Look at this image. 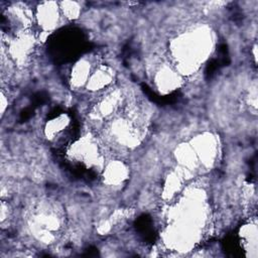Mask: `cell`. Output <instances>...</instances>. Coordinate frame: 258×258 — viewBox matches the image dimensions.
I'll list each match as a JSON object with an SVG mask.
<instances>
[{"mask_svg": "<svg viewBox=\"0 0 258 258\" xmlns=\"http://www.w3.org/2000/svg\"><path fill=\"white\" fill-rule=\"evenodd\" d=\"M57 11L55 7H50L49 4L47 6L41 7L38 9V21L41 26L45 29H50L57 22Z\"/></svg>", "mask_w": 258, "mask_h": 258, "instance_id": "1", "label": "cell"}, {"mask_svg": "<svg viewBox=\"0 0 258 258\" xmlns=\"http://www.w3.org/2000/svg\"><path fill=\"white\" fill-rule=\"evenodd\" d=\"M105 180L109 184H118L122 182L126 176V168L121 163L115 162L107 167L105 172Z\"/></svg>", "mask_w": 258, "mask_h": 258, "instance_id": "2", "label": "cell"}]
</instances>
